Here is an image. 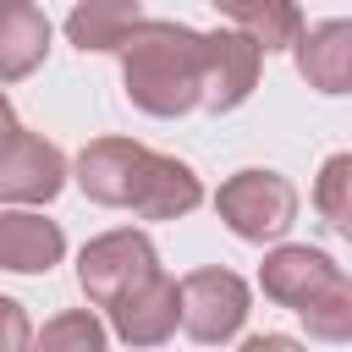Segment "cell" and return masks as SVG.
<instances>
[{
	"label": "cell",
	"mask_w": 352,
	"mask_h": 352,
	"mask_svg": "<svg viewBox=\"0 0 352 352\" xmlns=\"http://www.w3.org/2000/svg\"><path fill=\"white\" fill-rule=\"evenodd\" d=\"M16 132H22V126H16V116H11V104H6V94H0V160H6V148L16 143Z\"/></svg>",
	"instance_id": "20"
},
{
	"label": "cell",
	"mask_w": 352,
	"mask_h": 352,
	"mask_svg": "<svg viewBox=\"0 0 352 352\" xmlns=\"http://www.w3.org/2000/svg\"><path fill=\"white\" fill-rule=\"evenodd\" d=\"M66 187V154L38 132H16L0 160V204H50Z\"/></svg>",
	"instance_id": "7"
},
{
	"label": "cell",
	"mask_w": 352,
	"mask_h": 352,
	"mask_svg": "<svg viewBox=\"0 0 352 352\" xmlns=\"http://www.w3.org/2000/svg\"><path fill=\"white\" fill-rule=\"evenodd\" d=\"M121 82L143 116H187L204 94V33L170 16H143L121 44Z\"/></svg>",
	"instance_id": "2"
},
{
	"label": "cell",
	"mask_w": 352,
	"mask_h": 352,
	"mask_svg": "<svg viewBox=\"0 0 352 352\" xmlns=\"http://www.w3.org/2000/svg\"><path fill=\"white\" fill-rule=\"evenodd\" d=\"M297 319L308 324L314 341H352V280L336 275L308 308H297Z\"/></svg>",
	"instance_id": "16"
},
{
	"label": "cell",
	"mask_w": 352,
	"mask_h": 352,
	"mask_svg": "<svg viewBox=\"0 0 352 352\" xmlns=\"http://www.w3.org/2000/svg\"><path fill=\"white\" fill-rule=\"evenodd\" d=\"M160 275V253L143 231H104L77 253V280L82 297L99 308H116L126 292H138L143 280Z\"/></svg>",
	"instance_id": "4"
},
{
	"label": "cell",
	"mask_w": 352,
	"mask_h": 352,
	"mask_svg": "<svg viewBox=\"0 0 352 352\" xmlns=\"http://www.w3.org/2000/svg\"><path fill=\"white\" fill-rule=\"evenodd\" d=\"M138 22H143V11H138L132 0H88V6H77V11L66 16V33H72L77 50L104 55V50H121Z\"/></svg>",
	"instance_id": "13"
},
{
	"label": "cell",
	"mask_w": 352,
	"mask_h": 352,
	"mask_svg": "<svg viewBox=\"0 0 352 352\" xmlns=\"http://www.w3.org/2000/svg\"><path fill=\"white\" fill-rule=\"evenodd\" d=\"M0 352H33L28 314H22V302H11V297H0Z\"/></svg>",
	"instance_id": "18"
},
{
	"label": "cell",
	"mask_w": 352,
	"mask_h": 352,
	"mask_svg": "<svg viewBox=\"0 0 352 352\" xmlns=\"http://www.w3.org/2000/svg\"><path fill=\"white\" fill-rule=\"evenodd\" d=\"M226 16V28H236L242 38H253L258 44V55H270V50H292L297 38H302V11L297 6H286V0H253V6H226L220 11Z\"/></svg>",
	"instance_id": "14"
},
{
	"label": "cell",
	"mask_w": 352,
	"mask_h": 352,
	"mask_svg": "<svg viewBox=\"0 0 352 352\" xmlns=\"http://www.w3.org/2000/svg\"><path fill=\"white\" fill-rule=\"evenodd\" d=\"M242 352H302V341H292V336H248Z\"/></svg>",
	"instance_id": "19"
},
{
	"label": "cell",
	"mask_w": 352,
	"mask_h": 352,
	"mask_svg": "<svg viewBox=\"0 0 352 352\" xmlns=\"http://www.w3.org/2000/svg\"><path fill=\"white\" fill-rule=\"evenodd\" d=\"M33 352H104V324L88 308H66L38 330Z\"/></svg>",
	"instance_id": "17"
},
{
	"label": "cell",
	"mask_w": 352,
	"mask_h": 352,
	"mask_svg": "<svg viewBox=\"0 0 352 352\" xmlns=\"http://www.w3.org/2000/svg\"><path fill=\"white\" fill-rule=\"evenodd\" d=\"M66 253V231L28 209H0V270L11 275H44Z\"/></svg>",
	"instance_id": "11"
},
{
	"label": "cell",
	"mask_w": 352,
	"mask_h": 352,
	"mask_svg": "<svg viewBox=\"0 0 352 352\" xmlns=\"http://www.w3.org/2000/svg\"><path fill=\"white\" fill-rule=\"evenodd\" d=\"M214 214L242 236V242H275L297 220V187L280 170H236L214 192Z\"/></svg>",
	"instance_id": "3"
},
{
	"label": "cell",
	"mask_w": 352,
	"mask_h": 352,
	"mask_svg": "<svg viewBox=\"0 0 352 352\" xmlns=\"http://www.w3.org/2000/svg\"><path fill=\"white\" fill-rule=\"evenodd\" d=\"M314 209H319V220H324L341 242H352V154H330V160L319 165Z\"/></svg>",
	"instance_id": "15"
},
{
	"label": "cell",
	"mask_w": 352,
	"mask_h": 352,
	"mask_svg": "<svg viewBox=\"0 0 352 352\" xmlns=\"http://www.w3.org/2000/svg\"><path fill=\"white\" fill-rule=\"evenodd\" d=\"M341 270L319 253V248H302V242H286V248H275L264 264H258V286H264V297L270 302H280V308H308L330 280H336Z\"/></svg>",
	"instance_id": "9"
},
{
	"label": "cell",
	"mask_w": 352,
	"mask_h": 352,
	"mask_svg": "<svg viewBox=\"0 0 352 352\" xmlns=\"http://www.w3.org/2000/svg\"><path fill=\"white\" fill-rule=\"evenodd\" d=\"M258 66H264L258 44L220 22L214 33H204V94H198V104H204L209 116L236 110V104L258 88Z\"/></svg>",
	"instance_id": "6"
},
{
	"label": "cell",
	"mask_w": 352,
	"mask_h": 352,
	"mask_svg": "<svg viewBox=\"0 0 352 352\" xmlns=\"http://www.w3.org/2000/svg\"><path fill=\"white\" fill-rule=\"evenodd\" d=\"M292 50H297V72H302L308 88H319V94H352V22L346 16L302 28V38Z\"/></svg>",
	"instance_id": "10"
},
{
	"label": "cell",
	"mask_w": 352,
	"mask_h": 352,
	"mask_svg": "<svg viewBox=\"0 0 352 352\" xmlns=\"http://www.w3.org/2000/svg\"><path fill=\"white\" fill-rule=\"evenodd\" d=\"M77 187L104 209H132L143 220H182L204 204L192 165L154 154L132 138H94L77 154Z\"/></svg>",
	"instance_id": "1"
},
{
	"label": "cell",
	"mask_w": 352,
	"mask_h": 352,
	"mask_svg": "<svg viewBox=\"0 0 352 352\" xmlns=\"http://www.w3.org/2000/svg\"><path fill=\"white\" fill-rule=\"evenodd\" d=\"M110 324H116V336L126 346H160V341H170L176 324H182V286L160 270L154 280H143L138 292H126L110 308Z\"/></svg>",
	"instance_id": "8"
},
{
	"label": "cell",
	"mask_w": 352,
	"mask_h": 352,
	"mask_svg": "<svg viewBox=\"0 0 352 352\" xmlns=\"http://www.w3.org/2000/svg\"><path fill=\"white\" fill-rule=\"evenodd\" d=\"M248 319V280L231 270H192L182 280V330L198 346L231 341Z\"/></svg>",
	"instance_id": "5"
},
{
	"label": "cell",
	"mask_w": 352,
	"mask_h": 352,
	"mask_svg": "<svg viewBox=\"0 0 352 352\" xmlns=\"http://www.w3.org/2000/svg\"><path fill=\"white\" fill-rule=\"evenodd\" d=\"M50 50V16L28 0H6L0 6V82H22L28 72H38Z\"/></svg>",
	"instance_id": "12"
}]
</instances>
